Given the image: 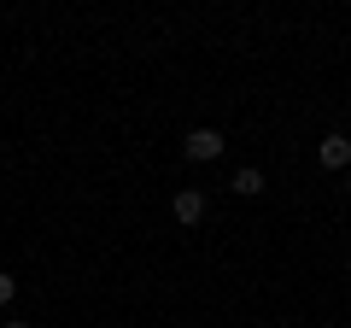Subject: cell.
Segmentation results:
<instances>
[{
  "instance_id": "1",
  "label": "cell",
  "mask_w": 351,
  "mask_h": 328,
  "mask_svg": "<svg viewBox=\"0 0 351 328\" xmlns=\"http://www.w3.org/2000/svg\"><path fill=\"white\" fill-rule=\"evenodd\" d=\"M223 147H228V141L217 135V129H188V141H182V152H188L193 164H211V159H223Z\"/></svg>"
},
{
  "instance_id": "2",
  "label": "cell",
  "mask_w": 351,
  "mask_h": 328,
  "mask_svg": "<svg viewBox=\"0 0 351 328\" xmlns=\"http://www.w3.org/2000/svg\"><path fill=\"white\" fill-rule=\"evenodd\" d=\"M316 159H322V170H351V135H322V147H316Z\"/></svg>"
},
{
  "instance_id": "3",
  "label": "cell",
  "mask_w": 351,
  "mask_h": 328,
  "mask_svg": "<svg viewBox=\"0 0 351 328\" xmlns=\"http://www.w3.org/2000/svg\"><path fill=\"white\" fill-rule=\"evenodd\" d=\"M205 217V194L199 188H182L176 194V223H199Z\"/></svg>"
},
{
  "instance_id": "4",
  "label": "cell",
  "mask_w": 351,
  "mask_h": 328,
  "mask_svg": "<svg viewBox=\"0 0 351 328\" xmlns=\"http://www.w3.org/2000/svg\"><path fill=\"white\" fill-rule=\"evenodd\" d=\"M228 188H234L240 200H258V194H263V170H258V164H240V170H234V182H228Z\"/></svg>"
},
{
  "instance_id": "5",
  "label": "cell",
  "mask_w": 351,
  "mask_h": 328,
  "mask_svg": "<svg viewBox=\"0 0 351 328\" xmlns=\"http://www.w3.org/2000/svg\"><path fill=\"white\" fill-rule=\"evenodd\" d=\"M12 288H18V281H12V276H6V270H0V305L12 299Z\"/></svg>"
},
{
  "instance_id": "6",
  "label": "cell",
  "mask_w": 351,
  "mask_h": 328,
  "mask_svg": "<svg viewBox=\"0 0 351 328\" xmlns=\"http://www.w3.org/2000/svg\"><path fill=\"white\" fill-rule=\"evenodd\" d=\"M6 328H29V323H6Z\"/></svg>"
},
{
  "instance_id": "7",
  "label": "cell",
  "mask_w": 351,
  "mask_h": 328,
  "mask_svg": "<svg viewBox=\"0 0 351 328\" xmlns=\"http://www.w3.org/2000/svg\"><path fill=\"white\" fill-rule=\"evenodd\" d=\"M346 188H351V170H346Z\"/></svg>"
}]
</instances>
